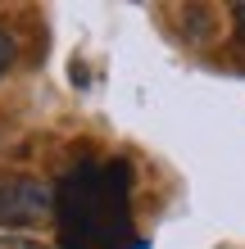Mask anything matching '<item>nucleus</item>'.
Returning a JSON list of instances; mask_svg holds the SVG:
<instances>
[{
    "instance_id": "nucleus-1",
    "label": "nucleus",
    "mask_w": 245,
    "mask_h": 249,
    "mask_svg": "<svg viewBox=\"0 0 245 249\" xmlns=\"http://www.w3.org/2000/svg\"><path fill=\"white\" fill-rule=\"evenodd\" d=\"M55 213H59V240L68 249H132L127 177L113 163H82L77 172H68Z\"/></svg>"
},
{
    "instance_id": "nucleus-2",
    "label": "nucleus",
    "mask_w": 245,
    "mask_h": 249,
    "mask_svg": "<svg viewBox=\"0 0 245 249\" xmlns=\"http://www.w3.org/2000/svg\"><path fill=\"white\" fill-rule=\"evenodd\" d=\"M55 209V190L37 177H0V227L5 222H32Z\"/></svg>"
},
{
    "instance_id": "nucleus-3",
    "label": "nucleus",
    "mask_w": 245,
    "mask_h": 249,
    "mask_svg": "<svg viewBox=\"0 0 245 249\" xmlns=\"http://www.w3.org/2000/svg\"><path fill=\"white\" fill-rule=\"evenodd\" d=\"M0 249H50V245H41L32 236H14V231H0Z\"/></svg>"
},
{
    "instance_id": "nucleus-4",
    "label": "nucleus",
    "mask_w": 245,
    "mask_h": 249,
    "mask_svg": "<svg viewBox=\"0 0 245 249\" xmlns=\"http://www.w3.org/2000/svg\"><path fill=\"white\" fill-rule=\"evenodd\" d=\"M9 64H14V36H9V32H0V77L9 72Z\"/></svg>"
},
{
    "instance_id": "nucleus-5",
    "label": "nucleus",
    "mask_w": 245,
    "mask_h": 249,
    "mask_svg": "<svg viewBox=\"0 0 245 249\" xmlns=\"http://www.w3.org/2000/svg\"><path fill=\"white\" fill-rule=\"evenodd\" d=\"M232 18H236V27L245 32V0H241V5H232Z\"/></svg>"
}]
</instances>
